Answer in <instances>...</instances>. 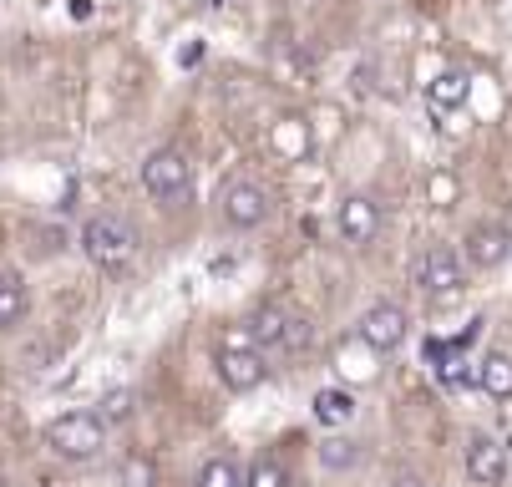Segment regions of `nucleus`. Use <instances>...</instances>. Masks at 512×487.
Wrapping results in <instances>:
<instances>
[{
	"mask_svg": "<svg viewBox=\"0 0 512 487\" xmlns=\"http://www.w3.org/2000/svg\"><path fill=\"white\" fill-rule=\"evenodd\" d=\"M107 447V422L97 411H66L46 427V452L61 462H92Z\"/></svg>",
	"mask_w": 512,
	"mask_h": 487,
	"instance_id": "obj_1",
	"label": "nucleus"
},
{
	"mask_svg": "<svg viewBox=\"0 0 512 487\" xmlns=\"http://www.w3.org/2000/svg\"><path fill=\"white\" fill-rule=\"evenodd\" d=\"M467 97H472V77L462 72V66H447L436 82H426V102H431L436 112H457Z\"/></svg>",
	"mask_w": 512,
	"mask_h": 487,
	"instance_id": "obj_11",
	"label": "nucleus"
},
{
	"mask_svg": "<svg viewBox=\"0 0 512 487\" xmlns=\"http://www.w3.org/2000/svg\"><path fill=\"white\" fill-rule=\"evenodd\" d=\"M244 487H289V472H284V467H279L274 457H259V462L249 467Z\"/></svg>",
	"mask_w": 512,
	"mask_h": 487,
	"instance_id": "obj_19",
	"label": "nucleus"
},
{
	"mask_svg": "<svg viewBox=\"0 0 512 487\" xmlns=\"http://www.w3.org/2000/svg\"><path fill=\"white\" fill-rule=\"evenodd\" d=\"M477 386L492 396V401H507L512 396V356L507 351H492L477 361Z\"/></svg>",
	"mask_w": 512,
	"mask_h": 487,
	"instance_id": "obj_12",
	"label": "nucleus"
},
{
	"mask_svg": "<svg viewBox=\"0 0 512 487\" xmlns=\"http://www.w3.org/2000/svg\"><path fill=\"white\" fill-rule=\"evenodd\" d=\"M142 188H148L153 198H163V203L183 198V193L193 188V163H188V153H183V148H158L148 163H142Z\"/></svg>",
	"mask_w": 512,
	"mask_h": 487,
	"instance_id": "obj_6",
	"label": "nucleus"
},
{
	"mask_svg": "<svg viewBox=\"0 0 512 487\" xmlns=\"http://www.w3.org/2000/svg\"><path fill=\"white\" fill-rule=\"evenodd\" d=\"M218 208H224V219L234 229H259L269 214H274V193L264 183H249V178H234L224 183V193H218Z\"/></svg>",
	"mask_w": 512,
	"mask_h": 487,
	"instance_id": "obj_7",
	"label": "nucleus"
},
{
	"mask_svg": "<svg viewBox=\"0 0 512 487\" xmlns=\"http://www.w3.org/2000/svg\"><path fill=\"white\" fill-rule=\"evenodd\" d=\"M335 229H340L345 244H371V239L381 234V203H376V198H365V193L340 198V208H335Z\"/></svg>",
	"mask_w": 512,
	"mask_h": 487,
	"instance_id": "obj_8",
	"label": "nucleus"
},
{
	"mask_svg": "<svg viewBox=\"0 0 512 487\" xmlns=\"http://www.w3.org/2000/svg\"><path fill=\"white\" fill-rule=\"evenodd\" d=\"M512 259V234L502 224H477L467 234V264L472 269H502Z\"/></svg>",
	"mask_w": 512,
	"mask_h": 487,
	"instance_id": "obj_10",
	"label": "nucleus"
},
{
	"mask_svg": "<svg viewBox=\"0 0 512 487\" xmlns=\"http://www.w3.org/2000/svg\"><path fill=\"white\" fill-rule=\"evenodd\" d=\"M310 340H315L310 320H305V315H289V325H284V345H279V351H305Z\"/></svg>",
	"mask_w": 512,
	"mask_h": 487,
	"instance_id": "obj_20",
	"label": "nucleus"
},
{
	"mask_svg": "<svg viewBox=\"0 0 512 487\" xmlns=\"http://www.w3.org/2000/svg\"><path fill=\"white\" fill-rule=\"evenodd\" d=\"M315 416L325 427H350L355 422V396L340 391V386H325V391H315Z\"/></svg>",
	"mask_w": 512,
	"mask_h": 487,
	"instance_id": "obj_14",
	"label": "nucleus"
},
{
	"mask_svg": "<svg viewBox=\"0 0 512 487\" xmlns=\"http://www.w3.org/2000/svg\"><path fill=\"white\" fill-rule=\"evenodd\" d=\"M406 335H411V315L396 305V300H381V305H371L360 315V325H355V340L365 345V351H376V356H391V351H401L406 345Z\"/></svg>",
	"mask_w": 512,
	"mask_h": 487,
	"instance_id": "obj_5",
	"label": "nucleus"
},
{
	"mask_svg": "<svg viewBox=\"0 0 512 487\" xmlns=\"http://www.w3.org/2000/svg\"><path fill=\"white\" fill-rule=\"evenodd\" d=\"M82 254H87L102 274H122V269L137 259V234H132L122 219L97 214V219L82 224Z\"/></svg>",
	"mask_w": 512,
	"mask_h": 487,
	"instance_id": "obj_2",
	"label": "nucleus"
},
{
	"mask_svg": "<svg viewBox=\"0 0 512 487\" xmlns=\"http://www.w3.org/2000/svg\"><path fill=\"white\" fill-rule=\"evenodd\" d=\"M284 325H289V315L279 305H264V310H254V320L244 330H249V340L259 345V351H279V345H284Z\"/></svg>",
	"mask_w": 512,
	"mask_h": 487,
	"instance_id": "obj_13",
	"label": "nucleus"
},
{
	"mask_svg": "<svg viewBox=\"0 0 512 487\" xmlns=\"http://www.w3.org/2000/svg\"><path fill=\"white\" fill-rule=\"evenodd\" d=\"M137 411V391L132 386H117V391H107L102 401H97V416L112 427V422H127V416Z\"/></svg>",
	"mask_w": 512,
	"mask_h": 487,
	"instance_id": "obj_18",
	"label": "nucleus"
},
{
	"mask_svg": "<svg viewBox=\"0 0 512 487\" xmlns=\"http://www.w3.org/2000/svg\"><path fill=\"white\" fill-rule=\"evenodd\" d=\"M462 467H467V477H472L477 487H497V482L507 477V447L477 432V437H467V447H462Z\"/></svg>",
	"mask_w": 512,
	"mask_h": 487,
	"instance_id": "obj_9",
	"label": "nucleus"
},
{
	"mask_svg": "<svg viewBox=\"0 0 512 487\" xmlns=\"http://www.w3.org/2000/svg\"><path fill=\"white\" fill-rule=\"evenodd\" d=\"M264 376H269V366H264V351L249 340V330L244 325H234L229 335H224V345H218V381H224L229 391H254V386H264Z\"/></svg>",
	"mask_w": 512,
	"mask_h": 487,
	"instance_id": "obj_3",
	"label": "nucleus"
},
{
	"mask_svg": "<svg viewBox=\"0 0 512 487\" xmlns=\"http://www.w3.org/2000/svg\"><path fill=\"white\" fill-rule=\"evenodd\" d=\"M396 487H431V482H426L421 472H411V467H401V472H396Z\"/></svg>",
	"mask_w": 512,
	"mask_h": 487,
	"instance_id": "obj_21",
	"label": "nucleus"
},
{
	"mask_svg": "<svg viewBox=\"0 0 512 487\" xmlns=\"http://www.w3.org/2000/svg\"><path fill=\"white\" fill-rule=\"evenodd\" d=\"M26 310H31L26 285L16 280V274H0V330H16L26 320Z\"/></svg>",
	"mask_w": 512,
	"mask_h": 487,
	"instance_id": "obj_15",
	"label": "nucleus"
},
{
	"mask_svg": "<svg viewBox=\"0 0 512 487\" xmlns=\"http://www.w3.org/2000/svg\"><path fill=\"white\" fill-rule=\"evenodd\" d=\"M411 280H416V290L431 295V300H452V295L467 285V259H462L457 249H447V244H436V249H426V254L416 259Z\"/></svg>",
	"mask_w": 512,
	"mask_h": 487,
	"instance_id": "obj_4",
	"label": "nucleus"
},
{
	"mask_svg": "<svg viewBox=\"0 0 512 487\" xmlns=\"http://www.w3.org/2000/svg\"><path fill=\"white\" fill-rule=\"evenodd\" d=\"M198 487H244V472H239L234 457H213V462H203Z\"/></svg>",
	"mask_w": 512,
	"mask_h": 487,
	"instance_id": "obj_17",
	"label": "nucleus"
},
{
	"mask_svg": "<svg viewBox=\"0 0 512 487\" xmlns=\"http://www.w3.org/2000/svg\"><path fill=\"white\" fill-rule=\"evenodd\" d=\"M315 452H320V467H325V472H355L360 457H365L360 442H350V437H325Z\"/></svg>",
	"mask_w": 512,
	"mask_h": 487,
	"instance_id": "obj_16",
	"label": "nucleus"
}]
</instances>
